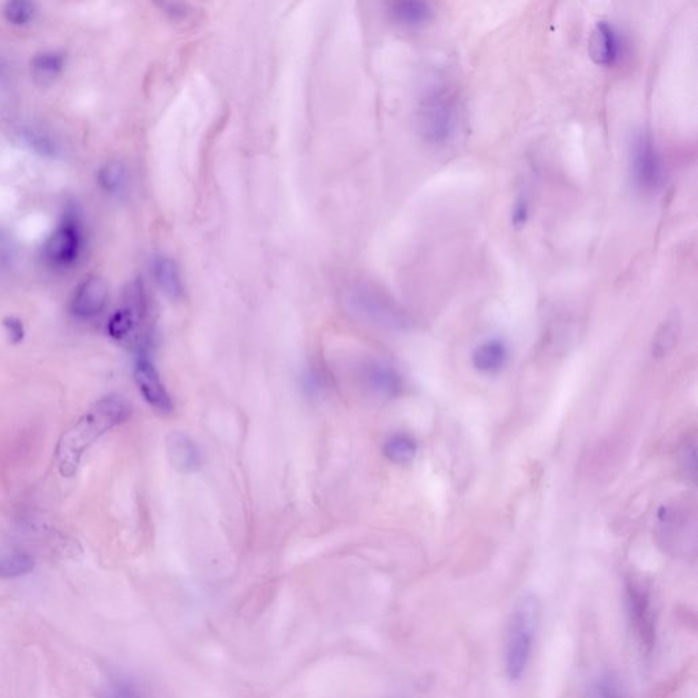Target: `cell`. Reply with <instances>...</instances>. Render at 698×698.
Here are the masks:
<instances>
[{"label": "cell", "mask_w": 698, "mask_h": 698, "mask_svg": "<svg viewBox=\"0 0 698 698\" xmlns=\"http://www.w3.org/2000/svg\"><path fill=\"white\" fill-rule=\"evenodd\" d=\"M11 254H13V249H11L9 242L0 235V264L10 262Z\"/></svg>", "instance_id": "cell-30"}, {"label": "cell", "mask_w": 698, "mask_h": 698, "mask_svg": "<svg viewBox=\"0 0 698 698\" xmlns=\"http://www.w3.org/2000/svg\"><path fill=\"white\" fill-rule=\"evenodd\" d=\"M3 14L11 25H28L35 18L36 6L28 0H14V2L7 3L3 9Z\"/></svg>", "instance_id": "cell-25"}, {"label": "cell", "mask_w": 698, "mask_h": 698, "mask_svg": "<svg viewBox=\"0 0 698 698\" xmlns=\"http://www.w3.org/2000/svg\"><path fill=\"white\" fill-rule=\"evenodd\" d=\"M388 14L394 24L414 29L430 22L434 13L429 3L420 0H399L389 3Z\"/></svg>", "instance_id": "cell-14"}, {"label": "cell", "mask_w": 698, "mask_h": 698, "mask_svg": "<svg viewBox=\"0 0 698 698\" xmlns=\"http://www.w3.org/2000/svg\"><path fill=\"white\" fill-rule=\"evenodd\" d=\"M133 408L119 394L101 397L75 420L60 437L55 457L60 475L71 478L77 474L82 457L97 439L130 418Z\"/></svg>", "instance_id": "cell-1"}, {"label": "cell", "mask_w": 698, "mask_h": 698, "mask_svg": "<svg viewBox=\"0 0 698 698\" xmlns=\"http://www.w3.org/2000/svg\"><path fill=\"white\" fill-rule=\"evenodd\" d=\"M529 217V205L525 200H520L514 205L512 221L514 227L520 228L527 223Z\"/></svg>", "instance_id": "cell-29"}, {"label": "cell", "mask_w": 698, "mask_h": 698, "mask_svg": "<svg viewBox=\"0 0 698 698\" xmlns=\"http://www.w3.org/2000/svg\"><path fill=\"white\" fill-rule=\"evenodd\" d=\"M84 245V228L80 219L74 213H66L50 238L45 240L44 260L55 269L73 268L80 261Z\"/></svg>", "instance_id": "cell-4"}, {"label": "cell", "mask_w": 698, "mask_h": 698, "mask_svg": "<svg viewBox=\"0 0 698 698\" xmlns=\"http://www.w3.org/2000/svg\"><path fill=\"white\" fill-rule=\"evenodd\" d=\"M110 291L108 285L99 276L86 277L77 290H75L73 298L70 302V313L77 320L89 321L99 317L107 307Z\"/></svg>", "instance_id": "cell-11"}, {"label": "cell", "mask_w": 698, "mask_h": 698, "mask_svg": "<svg viewBox=\"0 0 698 698\" xmlns=\"http://www.w3.org/2000/svg\"><path fill=\"white\" fill-rule=\"evenodd\" d=\"M35 568V559L25 553L0 554V579H17Z\"/></svg>", "instance_id": "cell-23"}, {"label": "cell", "mask_w": 698, "mask_h": 698, "mask_svg": "<svg viewBox=\"0 0 698 698\" xmlns=\"http://www.w3.org/2000/svg\"><path fill=\"white\" fill-rule=\"evenodd\" d=\"M152 276L167 298L178 300L183 295V281L178 265L171 258L159 255L152 261Z\"/></svg>", "instance_id": "cell-16"}, {"label": "cell", "mask_w": 698, "mask_h": 698, "mask_svg": "<svg viewBox=\"0 0 698 698\" xmlns=\"http://www.w3.org/2000/svg\"><path fill=\"white\" fill-rule=\"evenodd\" d=\"M416 452H418V446L414 439L404 434L394 435L386 442L384 448L386 459L400 465L412 463Z\"/></svg>", "instance_id": "cell-22"}, {"label": "cell", "mask_w": 698, "mask_h": 698, "mask_svg": "<svg viewBox=\"0 0 698 698\" xmlns=\"http://www.w3.org/2000/svg\"><path fill=\"white\" fill-rule=\"evenodd\" d=\"M146 313H148V299H146L144 284L141 281H134L126 288L122 307L116 310L108 321V335L114 340L127 339L144 321Z\"/></svg>", "instance_id": "cell-8"}, {"label": "cell", "mask_w": 698, "mask_h": 698, "mask_svg": "<svg viewBox=\"0 0 698 698\" xmlns=\"http://www.w3.org/2000/svg\"><path fill=\"white\" fill-rule=\"evenodd\" d=\"M460 119V100L452 82L442 75L424 86L418 105L420 134L431 145L448 144L456 134Z\"/></svg>", "instance_id": "cell-2"}, {"label": "cell", "mask_w": 698, "mask_h": 698, "mask_svg": "<svg viewBox=\"0 0 698 698\" xmlns=\"http://www.w3.org/2000/svg\"><path fill=\"white\" fill-rule=\"evenodd\" d=\"M506 358H508V351L505 344L498 340L486 341L474 352L475 367L483 373H495L501 370Z\"/></svg>", "instance_id": "cell-18"}, {"label": "cell", "mask_w": 698, "mask_h": 698, "mask_svg": "<svg viewBox=\"0 0 698 698\" xmlns=\"http://www.w3.org/2000/svg\"><path fill=\"white\" fill-rule=\"evenodd\" d=\"M349 302L355 310L366 315L375 324L388 328L405 329L411 321L399 305L385 294L370 287H356L349 295Z\"/></svg>", "instance_id": "cell-7"}, {"label": "cell", "mask_w": 698, "mask_h": 698, "mask_svg": "<svg viewBox=\"0 0 698 698\" xmlns=\"http://www.w3.org/2000/svg\"><path fill=\"white\" fill-rule=\"evenodd\" d=\"M626 613L630 628L644 651L651 652L656 641V615L651 594L636 581L626 584Z\"/></svg>", "instance_id": "cell-6"}, {"label": "cell", "mask_w": 698, "mask_h": 698, "mask_svg": "<svg viewBox=\"0 0 698 698\" xmlns=\"http://www.w3.org/2000/svg\"><path fill=\"white\" fill-rule=\"evenodd\" d=\"M3 328L11 344L18 345L25 340L26 329L24 322L17 317H7L3 321Z\"/></svg>", "instance_id": "cell-28"}, {"label": "cell", "mask_w": 698, "mask_h": 698, "mask_svg": "<svg viewBox=\"0 0 698 698\" xmlns=\"http://www.w3.org/2000/svg\"><path fill=\"white\" fill-rule=\"evenodd\" d=\"M65 67V58L59 52L45 51L32 59V74L37 84L48 85L54 82Z\"/></svg>", "instance_id": "cell-19"}, {"label": "cell", "mask_w": 698, "mask_h": 698, "mask_svg": "<svg viewBox=\"0 0 698 698\" xmlns=\"http://www.w3.org/2000/svg\"><path fill=\"white\" fill-rule=\"evenodd\" d=\"M589 698H630L628 689L613 671H602L592 679L588 689Z\"/></svg>", "instance_id": "cell-20"}, {"label": "cell", "mask_w": 698, "mask_h": 698, "mask_svg": "<svg viewBox=\"0 0 698 698\" xmlns=\"http://www.w3.org/2000/svg\"><path fill=\"white\" fill-rule=\"evenodd\" d=\"M632 178L634 186L643 193H654L663 183L662 156L652 135L644 131L633 140Z\"/></svg>", "instance_id": "cell-5"}, {"label": "cell", "mask_w": 698, "mask_h": 698, "mask_svg": "<svg viewBox=\"0 0 698 698\" xmlns=\"http://www.w3.org/2000/svg\"><path fill=\"white\" fill-rule=\"evenodd\" d=\"M679 336V325L675 320L664 322L652 340L651 349L654 358H664L673 351Z\"/></svg>", "instance_id": "cell-24"}, {"label": "cell", "mask_w": 698, "mask_h": 698, "mask_svg": "<svg viewBox=\"0 0 698 698\" xmlns=\"http://www.w3.org/2000/svg\"><path fill=\"white\" fill-rule=\"evenodd\" d=\"M168 457L171 464L183 474H191L201 467V452L189 435L172 433L167 439Z\"/></svg>", "instance_id": "cell-13"}, {"label": "cell", "mask_w": 698, "mask_h": 698, "mask_svg": "<svg viewBox=\"0 0 698 698\" xmlns=\"http://www.w3.org/2000/svg\"><path fill=\"white\" fill-rule=\"evenodd\" d=\"M370 388L384 396H394L401 388L400 375L389 364L375 362L366 370Z\"/></svg>", "instance_id": "cell-17"}, {"label": "cell", "mask_w": 698, "mask_h": 698, "mask_svg": "<svg viewBox=\"0 0 698 698\" xmlns=\"http://www.w3.org/2000/svg\"><path fill=\"white\" fill-rule=\"evenodd\" d=\"M539 621V600L534 595H524L514 606L506 634L505 673L512 682L520 681L527 673Z\"/></svg>", "instance_id": "cell-3"}, {"label": "cell", "mask_w": 698, "mask_h": 698, "mask_svg": "<svg viewBox=\"0 0 698 698\" xmlns=\"http://www.w3.org/2000/svg\"><path fill=\"white\" fill-rule=\"evenodd\" d=\"M100 698H152L144 682L126 671H115L105 679Z\"/></svg>", "instance_id": "cell-15"}, {"label": "cell", "mask_w": 698, "mask_h": 698, "mask_svg": "<svg viewBox=\"0 0 698 698\" xmlns=\"http://www.w3.org/2000/svg\"><path fill=\"white\" fill-rule=\"evenodd\" d=\"M127 171L122 163H110L104 165L97 175V182L105 193L119 197L127 189Z\"/></svg>", "instance_id": "cell-21"}, {"label": "cell", "mask_w": 698, "mask_h": 698, "mask_svg": "<svg viewBox=\"0 0 698 698\" xmlns=\"http://www.w3.org/2000/svg\"><path fill=\"white\" fill-rule=\"evenodd\" d=\"M624 51L621 35L613 24L599 21L589 37L588 52L595 65L611 67L617 65Z\"/></svg>", "instance_id": "cell-12"}, {"label": "cell", "mask_w": 698, "mask_h": 698, "mask_svg": "<svg viewBox=\"0 0 698 698\" xmlns=\"http://www.w3.org/2000/svg\"><path fill=\"white\" fill-rule=\"evenodd\" d=\"M679 463L682 471L688 479L696 480V444L688 442L679 454Z\"/></svg>", "instance_id": "cell-27"}, {"label": "cell", "mask_w": 698, "mask_h": 698, "mask_svg": "<svg viewBox=\"0 0 698 698\" xmlns=\"http://www.w3.org/2000/svg\"><path fill=\"white\" fill-rule=\"evenodd\" d=\"M696 528V514L686 506H664L660 510V539L667 549L685 551L689 540L696 542Z\"/></svg>", "instance_id": "cell-9"}, {"label": "cell", "mask_w": 698, "mask_h": 698, "mask_svg": "<svg viewBox=\"0 0 698 698\" xmlns=\"http://www.w3.org/2000/svg\"><path fill=\"white\" fill-rule=\"evenodd\" d=\"M25 141L32 146L33 150L41 153V155H54L56 152L55 142L45 134L39 133L36 130L25 131Z\"/></svg>", "instance_id": "cell-26"}, {"label": "cell", "mask_w": 698, "mask_h": 698, "mask_svg": "<svg viewBox=\"0 0 698 698\" xmlns=\"http://www.w3.org/2000/svg\"><path fill=\"white\" fill-rule=\"evenodd\" d=\"M134 378L141 396L156 412L168 415L174 411V401L165 389L155 364L145 352H141L135 359Z\"/></svg>", "instance_id": "cell-10"}]
</instances>
